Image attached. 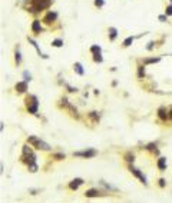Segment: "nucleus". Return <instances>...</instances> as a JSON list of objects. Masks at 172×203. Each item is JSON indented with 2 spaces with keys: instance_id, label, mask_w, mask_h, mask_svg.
<instances>
[{
  "instance_id": "39448f33",
  "label": "nucleus",
  "mask_w": 172,
  "mask_h": 203,
  "mask_svg": "<svg viewBox=\"0 0 172 203\" xmlns=\"http://www.w3.org/2000/svg\"><path fill=\"white\" fill-rule=\"evenodd\" d=\"M56 19H57V13H56V12H47V14L43 17V22H44L46 24H52Z\"/></svg>"
},
{
  "instance_id": "f257e3e1",
  "label": "nucleus",
  "mask_w": 172,
  "mask_h": 203,
  "mask_svg": "<svg viewBox=\"0 0 172 203\" xmlns=\"http://www.w3.org/2000/svg\"><path fill=\"white\" fill-rule=\"evenodd\" d=\"M27 143L29 145H32V146H35L36 149H39V150H50L52 147H50V145H47L46 142H43L42 139H39V137H36V136H29L27 137Z\"/></svg>"
},
{
  "instance_id": "9d476101",
  "label": "nucleus",
  "mask_w": 172,
  "mask_h": 203,
  "mask_svg": "<svg viewBox=\"0 0 172 203\" xmlns=\"http://www.w3.org/2000/svg\"><path fill=\"white\" fill-rule=\"evenodd\" d=\"M158 117L162 119V120H167L169 117V112L165 109V107H159L158 109Z\"/></svg>"
},
{
  "instance_id": "5701e85b",
  "label": "nucleus",
  "mask_w": 172,
  "mask_h": 203,
  "mask_svg": "<svg viewBox=\"0 0 172 203\" xmlns=\"http://www.w3.org/2000/svg\"><path fill=\"white\" fill-rule=\"evenodd\" d=\"M165 14H167V16H172V4L167 6V9H165Z\"/></svg>"
},
{
  "instance_id": "c756f323",
  "label": "nucleus",
  "mask_w": 172,
  "mask_h": 203,
  "mask_svg": "<svg viewBox=\"0 0 172 203\" xmlns=\"http://www.w3.org/2000/svg\"><path fill=\"white\" fill-rule=\"evenodd\" d=\"M171 1H172V0H171Z\"/></svg>"
},
{
  "instance_id": "c85d7f7f",
  "label": "nucleus",
  "mask_w": 172,
  "mask_h": 203,
  "mask_svg": "<svg viewBox=\"0 0 172 203\" xmlns=\"http://www.w3.org/2000/svg\"><path fill=\"white\" fill-rule=\"evenodd\" d=\"M169 117L172 119V107H171V110H169Z\"/></svg>"
},
{
  "instance_id": "393cba45",
  "label": "nucleus",
  "mask_w": 172,
  "mask_h": 203,
  "mask_svg": "<svg viewBox=\"0 0 172 203\" xmlns=\"http://www.w3.org/2000/svg\"><path fill=\"white\" fill-rule=\"evenodd\" d=\"M103 4H105L103 0H95V6H96V7H102Z\"/></svg>"
},
{
  "instance_id": "cd10ccee",
  "label": "nucleus",
  "mask_w": 172,
  "mask_h": 203,
  "mask_svg": "<svg viewBox=\"0 0 172 203\" xmlns=\"http://www.w3.org/2000/svg\"><path fill=\"white\" fill-rule=\"evenodd\" d=\"M159 186H161V187L165 186V179H161V180H159Z\"/></svg>"
},
{
  "instance_id": "f3484780",
  "label": "nucleus",
  "mask_w": 172,
  "mask_h": 203,
  "mask_svg": "<svg viewBox=\"0 0 172 203\" xmlns=\"http://www.w3.org/2000/svg\"><path fill=\"white\" fill-rule=\"evenodd\" d=\"M161 60V57H154V59H145L143 64H149V63H158Z\"/></svg>"
},
{
  "instance_id": "9b49d317",
  "label": "nucleus",
  "mask_w": 172,
  "mask_h": 203,
  "mask_svg": "<svg viewBox=\"0 0 172 203\" xmlns=\"http://www.w3.org/2000/svg\"><path fill=\"white\" fill-rule=\"evenodd\" d=\"M32 30H33L36 35H39V33L42 32V24H40L39 20H33V23H32Z\"/></svg>"
},
{
  "instance_id": "aec40b11",
  "label": "nucleus",
  "mask_w": 172,
  "mask_h": 203,
  "mask_svg": "<svg viewBox=\"0 0 172 203\" xmlns=\"http://www.w3.org/2000/svg\"><path fill=\"white\" fill-rule=\"evenodd\" d=\"M93 62H96V63H102V62H103V59H102L100 53H98V54H93Z\"/></svg>"
},
{
  "instance_id": "7ed1b4c3",
  "label": "nucleus",
  "mask_w": 172,
  "mask_h": 203,
  "mask_svg": "<svg viewBox=\"0 0 172 203\" xmlns=\"http://www.w3.org/2000/svg\"><path fill=\"white\" fill-rule=\"evenodd\" d=\"M98 155V152L95 149H87V150H82V152H75L73 156L76 158H85V159H90V158H95Z\"/></svg>"
},
{
  "instance_id": "6ab92c4d",
  "label": "nucleus",
  "mask_w": 172,
  "mask_h": 203,
  "mask_svg": "<svg viewBox=\"0 0 172 203\" xmlns=\"http://www.w3.org/2000/svg\"><path fill=\"white\" fill-rule=\"evenodd\" d=\"M90 52H92L93 54H98V53H100V52H102V49H100L99 46H96V44H95V46H92V47H90Z\"/></svg>"
},
{
  "instance_id": "412c9836",
  "label": "nucleus",
  "mask_w": 172,
  "mask_h": 203,
  "mask_svg": "<svg viewBox=\"0 0 172 203\" xmlns=\"http://www.w3.org/2000/svg\"><path fill=\"white\" fill-rule=\"evenodd\" d=\"M53 158H55L56 160H63V159H65V155H63V153H55Z\"/></svg>"
},
{
  "instance_id": "dca6fc26",
  "label": "nucleus",
  "mask_w": 172,
  "mask_h": 203,
  "mask_svg": "<svg viewBox=\"0 0 172 203\" xmlns=\"http://www.w3.org/2000/svg\"><path fill=\"white\" fill-rule=\"evenodd\" d=\"M14 60H16V64H20V62H22V56H20L19 49H16V52H14Z\"/></svg>"
},
{
  "instance_id": "4468645a",
  "label": "nucleus",
  "mask_w": 172,
  "mask_h": 203,
  "mask_svg": "<svg viewBox=\"0 0 172 203\" xmlns=\"http://www.w3.org/2000/svg\"><path fill=\"white\" fill-rule=\"evenodd\" d=\"M116 36H118V30L115 27H109V39L111 40H115Z\"/></svg>"
},
{
  "instance_id": "0eeeda50",
  "label": "nucleus",
  "mask_w": 172,
  "mask_h": 203,
  "mask_svg": "<svg viewBox=\"0 0 172 203\" xmlns=\"http://www.w3.org/2000/svg\"><path fill=\"white\" fill-rule=\"evenodd\" d=\"M83 185V179H81V177H76V179H73L70 183H69V187L72 189V190H76L79 186H82Z\"/></svg>"
},
{
  "instance_id": "423d86ee",
  "label": "nucleus",
  "mask_w": 172,
  "mask_h": 203,
  "mask_svg": "<svg viewBox=\"0 0 172 203\" xmlns=\"http://www.w3.org/2000/svg\"><path fill=\"white\" fill-rule=\"evenodd\" d=\"M129 170H130V173H133V174H135V176H136V177H138V179L143 183V185H146V177H145V176L139 172V169H136V167H133V166L130 164V166H129Z\"/></svg>"
},
{
  "instance_id": "4be33fe9",
  "label": "nucleus",
  "mask_w": 172,
  "mask_h": 203,
  "mask_svg": "<svg viewBox=\"0 0 172 203\" xmlns=\"http://www.w3.org/2000/svg\"><path fill=\"white\" fill-rule=\"evenodd\" d=\"M125 158H126V162H132L133 163V160H135V156H133V155H130V153H126V155H125Z\"/></svg>"
},
{
  "instance_id": "6e6552de",
  "label": "nucleus",
  "mask_w": 172,
  "mask_h": 203,
  "mask_svg": "<svg viewBox=\"0 0 172 203\" xmlns=\"http://www.w3.org/2000/svg\"><path fill=\"white\" fill-rule=\"evenodd\" d=\"M14 89H16L17 93H25L27 90V81H19V83H16Z\"/></svg>"
},
{
  "instance_id": "f03ea898",
  "label": "nucleus",
  "mask_w": 172,
  "mask_h": 203,
  "mask_svg": "<svg viewBox=\"0 0 172 203\" xmlns=\"http://www.w3.org/2000/svg\"><path fill=\"white\" fill-rule=\"evenodd\" d=\"M26 106H27L29 113L36 115V113H38V107H39L38 97H36V96H33V94H29V96L26 97Z\"/></svg>"
},
{
  "instance_id": "a211bd4d",
  "label": "nucleus",
  "mask_w": 172,
  "mask_h": 203,
  "mask_svg": "<svg viewBox=\"0 0 172 203\" xmlns=\"http://www.w3.org/2000/svg\"><path fill=\"white\" fill-rule=\"evenodd\" d=\"M52 46H55V47H62V46H63V40H62V39H56V40L52 41Z\"/></svg>"
},
{
  "instance_id": "f8f14e48",
  "label": "nucleus",
  "mask_w": 172,
  "mask_h": 203,
  "mask_svg": "<svg viewBox=\"0 0 172 203\" xmlns=\"http://www.w3.org/2000/svg\"><path fill=\"white\" fill-rule=\"evenodd\" d=\"M73 69H75V72H76L78 75H81V76H82V75H85V70L82 69V64H81L79 62H76V63L73 64Z\"/></svg>"
},
{
  "instance_id": "ddd939ff",
  "label": "nucleus",
  "mask_w": 172,
  "mask_h": 203,
  "mask_svg": "<svg viewBox=\"0 0 172 203\" xmlns=\"http://www.w3.org/2000/svg\"><path fill=\"white\" fill-rule=\"evenodd\" d=\"M158 167H159V170H165L167 169V159L165 158H159L158 159Z\"/></svg>"
},
{
  "instance_id": "2eb2a0df",
  "label": "nucleus",
  "mask_w": 172,
  "mask_h": 203,
  "mask_svg": "<svg viewBox=\"0 0 172 203\" xmlns=\"http://www.w3.org/2000/svg\"><path fill=\"white\" fill-rule=\"evenodd\" d=\"M133 40H135V37H132V36H129V37H126V39L124 40V43H122V46H124V47H128V46H130V44L133 43Z\"/></svg>"
},
{
  "instance_id": "bb28decb",
  "label": "nucleus",
  "mask_w": 172,
  "mask_h": 203,
  "mask_svg": "<svg viewBox=\"0 0 172 203\" xmlns=\"http://www.w3.org/2000/svg\"><path fill=\"white\" fill-rule=\"evenodd\" d=\"M159 20H161V22H165V20H167V14H162V16H159Z\"/></svg>"
},
{
  "instance_id": "20e7f679",
  "label": "nucleus",
  "mask_w": 172,
  "mask_h": 203,
  "mask_svg": "<svg viewBox=\"0 0 172 203\" xmlns=\"http://www.w3.org/2000/svg\"><path fill=\"white\" fill-rule=\"evenodd\" d=\"M50 3H52V0H32V4L36 9V12H40L43 9H47L50 6Z\"/></svg>"
},
{
  "instance_id": "b1692460",
  "label": "nucleus",
  "mask_w": 172,
  "mask_h": 203,
  "mask_svg": "<svg viewBox=\"0 0 172 203\" xmlns=\"http://www.w3.org/2000/svg\"><path fill=\"white\" fill-rule=\"evenodd\" d=\"M23 77H25V81H30V79H32L29 72H23Z\"/></svg>"
},
{
  "instance_id": "a878e982",
  "label": "nucleus",
  "mask_w": 172,
  "mask_h": 203,
  "mask_svg": "<svg viewBox=\"0 0 172 203\" xmlns=\"http://www.w3.org/2000/svg\"><path fill=\"white\" fill-rule=\"evenodd\" d=\"M90 117H92L95 122H98V120H99V116H96V112H90Z\"/></svg>"
},
{
  "instance_id": "1a4fd4ad",
  "label": "nucleus",
  "mask_w": 172,
  "mask_h": 203,
  "mask_svg": "<svg viewBox=\"0 0 172 203\" xmlns=\"http://www.w3.org/2000/svg\"><path fill=\"white\" fill-rule=\"evenodd\" d=\"M102 195H103V193H100L98 189H89V190L85 192L86 198H99V196H102Z\"/></svg>"
}]
</instances>
